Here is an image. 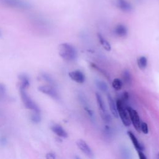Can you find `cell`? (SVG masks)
Masks as SVG:
<instances>
[{
	"instance_id": "obj_1",
	"label": "cell",
	"mask_w": 159,
	"mask_h": 159,
	"mask_svg": "<svg viewBox=\"0 0 159 159\" xmlns=\"http://www.w3.org/2000/svg\"><path fill=\"white\" fill-rule=\"evenodd\" d=\"M58 54L64 60L72 62L77 57V51L75 47L69 43H62L58 47Z\"/></svg>"
},
{
	"instance_id": "obj_2",
	"label": "cell",
	"mask_w": 159,
	"mask_h": 159,
	"mask_svg": "<svg viewBox=\"0 0 159 159\" xmlns=\"http://www.w3.org/2000/svg\"><path fill=\"white\" fill-rule=\"evenodd\" d=\"M0 5L19 10H28L31 8V3L26 0H0Z\"/></svg>"
},
{
	"instance_id": "obj_3",
	"label": "cell",
	"mask_w": 159,
	"mask_h": 159,
	"mask_svg": "<svg viewBox=\"0 0 159 159\" xmlns=\"http://www.w3.org/2000/svg\"><path fill=\"white\" fill-rule=\"evenodd\" d=\"M116 103L118 116L121 118V121L123 122V123L125 126L126 127L130 126L131 124V122L127 110V108L126 106H125L123 100L120 99H117Z\"/></svg>"
},
{
	"instance_id": "obj_4",
	"label": "cell",
	"mask_w": 159,
	"mask_h": 159,
	"mask_svg": "<svg viewBox=\"0 0 159 159\" xmlns=\"http://www.w3.org/2000/svg\"><path fill=\"white\" fill-rule=\"evenodd\" d=\"M20 95H21V100L24 105V106L35 113H41V109H40L38 105L32 100L31 98L28 94L26 90L19 89Z\"/></svg>"
},
{
	"instance_id": "obj_5",
	"label": "cell",
	"mask_w": 159,
	"mask_h": 159,
	"mask_svg": "<svg viewBox=\"0 0 159 159\" xmlns=\"http://www.w3.org/2000/svg\"><path fill=\"white\" fill-rule=\"evenodd\" d=\"M126 108H127V110L129 114V116L131 123L132 124L133 126L134 127L135 129L137 131H138L139 132H141L140 126H141V121L138 113L130 106H127Z\"/></svg>"
},
{
	"instance_id": "obj_6",
	"label": "cell",
	"mask_w": 159,
	"mask_h": 159,
	"mask_svg": "<svg viewBox=\"0 0 159 159\" xmlns=\"http://www.w3.org/2000/svg\"><path fill=\"white\" fill-rule=\"evenodd\" d=\"M39 91L42 92L44 94H46V95H48L50 98L58 100L60 98L59 94L57 92L56 88L55 87L52 86L50 85H42L40 86L38 88Z\"/></svg>"
},
{
	"instance_id": "obj_7",
	"label": "cell",
	"mask_w": 159,
	"mask_h": 159,
	"mask_svg": "<svg viewBox=\"0 0 159 159\" xmlns=\"http://www.w3.org/2000/svg\"><path fill=\"white\" fill-rule=\"evenodd\" d=\"M76 146L86 156L90 158H93L94 157V153L91 149V147L88 146V144L84 141L83 140H79L76 142Z\"/></svg>"
},
{
	"instance_id": "obj_8",
	"label": "cell",
	"mask_w": 159,
	"mask_h": 159,
	"mask_svg": "<svg viewBox=\"0 0 159 159\" xmlns=\"http://www.w3.org/2000/svg\"><path fill=\"white\" fill-rule=\"evenodd\" d=\"M68 76L73 81L77 83L83 84L85 82V75L80 70H77L72 71L69 72Z\"/></svg>"
},
{
	"instance_id": "obj_9",
	"label": "cell",
	"mask_w": 159,
	"mask_h": 159,
	"mask_svg": "<svg viewBox=\"0 0 159 159\" xmlns=\"http://www.w3.org/2000/svg\"><path fill=\"white\" fill-rule=\"evenodd\" d=\"M51 130L55 133L57 135L60 137L67 138L68 137V134L66 131L61 126L58 124H54L51 126Z\"/></svg>"
},
{
	"instance_id": "obj_10",
	"label": "cell",
	"mask_w": 159,
	"mask_h": 159,
	"mask_svg": "<svg viewBox=\"0 0 159 159\" xmlns=\"http://www.w3.org/2000/svg\"><path fill=\"white\" fill-rule=\"evenodd\" d=\"M128 134L131 139V142H132L135 149H136V150H142L143 151L144 150V146L140 143V142H139L138 141L137 138L135 137V135H134V134L132 132V131H128Z\"/></svg>"
},
{
	"instance_id": "obj_11",
	"label": "cell",
	"mask_w": 159,
	"mask_h": 159,
	"mask_svg": "<svg viewBox=\"0 0 159 159\" xmlns=\"http://www.w3.org/2000/svg\"><path fill=\"white\" fill-rule=\"evenodd\" d=\"M107 99H108V102L109 104V107L112 115L114 117L118 118L119 116H118V113H117V106H116V103L114 102L113 98L109 94H108Z\"/></svg>"
},
{
	"instance_id": "obj_12",
	"label": "cell",
	"mask_w": 159,
	"mask_h": 159,
	"mask_svg": "<svg viewBox=\"0 0 159 159\" xmlns=\"http://www.w3.org/2000/svg\"><path fill=\"white\" fill-rule=\"evenodd\" d=\"M19 89L26 90L30 86V82L29 77L25 74H21L19 76Z\"/></svg>"
},
{
	"instance_id": "obj_13",
	"label": "cell",
	"mask_w": 159,
	"mask_h": 159,
	"mask_svg": "<svg viewBox=\"0 0 159 159\" xmlns=\"http://www.w3.org/2000/svg\"><path fill=\"white\" fill-rule=\"evenodd\" d=\"M114 32L115 35H116L117 37H123L127 35L128 30H127V28L124 26L119 25L115 28Z\"/></svg>"
},
{
	"instance_id": "obj_14",
	"label": "cell",
	"mask_w": 159,
	"mask_h": 159,
	"mask_svg": "<svg viewBox=\"0 0 159 159\" xmlns=\"http://www.w3.org/2000/svg\"><path fill=\"white\" fill-rule=\"evenodd\" d=\"M98 37L99 39V41L100 44L103 46V47L107 51H110L111 50V46L109 43L107 41V40L100 34H98Z\"/></svg>"
},
{
	"instance_id": "obj_15",
	"label": "cell",
	"mask_w": 159,
	"mask_h": 159,
	"mask_svg": "<svg viewBox=\"0 0 159 159\" xmlns=\"http://www.w3.org/2000/svg\"><path fill=\"white\" fill-rule=\"evenodd\" d=\"M40 78H41L42 80H43L44 81H45L48 85H50L55 87H56V83L55 80L50 75L46 73H43L40 75Z\"/></svg>"
},
{
	"instance_id": "obj_16",
	"label": "cell",
	"mask_w": 159,
	"mask_h": 159,
	"mask_svg": "<svg viewBox=\"0 0 159 159\" xmlns=\"http://www.w3.org/2000/svg\"><path fill=\"white\" fill-rule=\"evenodd\" d=\"M95 96H96V102L98 103L99 111H106L105 102L103 101L102 97L101 96V95L99 94L98 93H95Z\"/></svg>"
},
{
	"instance_id": "obj_17",
	"label": "cell",
	"mask_w": 159,
	"mask_h": 159,
	"mask_svg": "<svg viewBox=\"0 0 159 159\" xmlns=\"http://www.w3.org/2000/svg\"><path fill=\"white\" fill-rule=\"evenodd\" d=\"M119 151H120V154L123 158L129 159L131 158V153L130 150L126 146H121L120 149H119Z\"/></svg>"
},
{
	"instance_id": "obj_18",
	"label": "cell",
	"mask_w": 159,
	"mask_h": 159,
	"mask_svg": "<svg viewBox=\"0 0 159 159\" xmlns=\"http://www.w3.org/2000/svg\"><path fill=\"white\" fill-rule=\"evenodd\" d=\"M123 82L127 85H131L132 82V78L131 72L127 69L125 70L123 73Z\"/></svg>"
},
{
	"instance_id": "obj_19",
	"label": "cell",
	"mask_w": 159,
	"mask_h": 159,
	"mask_svg": "<svg viewBox=\"0 0 159 159\" xmlns=\"http://www.w3.org/2000/svg\"><path fill=\"white\" fill-rule=\"evenodd\" d=\"M137 65L141 70H144L147 66V58L145 56H141L137 59Z\"/></svg>"
},
{
	"instance_id": "obj_20",
	"label": "cell",
	"mask_w": 159,
	"mask_h": 159,
	"mask_svg": "<svg viewBox=\"0 0 159 159\" xmlns=\"http://www.w3.org/2000/svg\"><path fill=\"white\" fill-rule=\"evenodd\" d=\"M99 114H100V116L102 118L103 121L106 124H109L112 122V117L106 111H99Z\"/></svg>"
},
{
	"instance_id": "obj_21",
	"label": "cell",
	"mask_w": 159,
	"mask_h": 159,
	"mask_svg": "<svg viewBox=\"0 0 159 159\" xmlns=\"http://www.w3.org/2000/svg\"><path fill=\"white\" fill-rule=\"evenodd\" d=\"M95 84H96V86L98 87V88L99 90H101L103 92L108 91V85L104 81L99 80H96Z\"/></svg>"
},
{
	"instance_id": "obj_22",
	"label": "cell",
	"mask_w": 159,
	"mask_h": 159,
	"mask_svg": "<svg viewBox=\"0 0 159 159\" xmlns=\"http://www.w3.org/2000/svg\"><path fill=\"white\" fill-rule=\"evenodd\" d=\"M103 135L106 140H111V139L113 138V132L112 129L108 125L105 126V127L103 130Z\"/></svg>"
},
{
	"instance_id": "obj_23",
	"label": "cell",
	"mask_w": 159,
	"mask_h": 159,
	"mask_svg": "<svg viewBox=\"0 0 159 159\" xmlns=\"http://www.w3.org/2000/svg\"><path fill=\"white\" fill-rule=\"evenodd\" d=\"M112 86L116 90H120L123 86V82L119 78H115L112 82Z\"/></svg>"
},
{
	"instance_id": "obj_24",
	"label": "cell",
	"mask_w": 159,
	"mask_h": 159,
	"mask_svg": "<svg viewBox=\"0 0 159 159\" xmlns=\"http://www.w3.org/2000/svg\"><path fill=\"white\" fill-rule=\"evenodd\" d=\"M84 108H85V110L86 113L88 114V116L90 117V119H91L92 121H95L94 113L93 111L91 109V108L90 107V106H89L88 105H85V106H84Z\"/></svg>"
},
{
	"instance_id": "obj_25",
	"label": "cell",
	"mask_w": 159,
	"mask_h": 159,
	"mask_svg": "<svg viewBox=\"0 0 159 159\" xmlns=\"http://www.w3.org/2000/svg\"><path fill=\"white\" fill-rule=\"evenodd\" d=\"M41 120V113H32V114L31 116V121L34 123H39Z\"/></svg>"
},
{
	"instance_id": "obj_26",
	"label": "cell",
	"mask_w": 159,
	"mask_h": 159,
	"mask_svg": "<svg viewBox=\"0 0 159 159\" xmlns=\"http://www.w3.org/2000/svg\"><path fill=\"white\" fill-rule=\"evenodd\" d=\"M140 129H141V132H142L144 134H147L149 133V127L146 123L141 122Z\"/></svg>"
},
{
	"instance_id": "obj_27",
	"label": "cell",
	"mask_w": 159,
	"mask_h": 159,
	"mask_svg": "<svg viewBox=\"0 0 159 159\" xmlns=\"http://www.w3.org/2000/svg\"><path fill=\"white\" fill-rule=\"evenodd\" d=\"M6 95V88L3 84L0 83V97L3 98Z\"/></svg>"
},
{
	"instance_id": "obj_28",
	"label": "cell",
	"mask_w": 159,
	"mask_h": 159,
	"mask_svg": "<svg viewBox=\"0 0 159 159\" xmlns=\"http://www.w3.org/2000/svg\"><path fill=\"white\" fill-rule=\"evenodd\" d=\"M139 158L140 159H147V157L145 155V154L143 153V151L142 150H137Z\"/></svg>"
},
{
	"instance_id": "obj_29",
	"label": "cell",
	"mask_w": 159,
	"mask_h": 159,
	"mask_svg": "<svg viewBox=\"0 0 159 159\" xmlns=\"http://www.w3.org/2000/svg\"><path fill=\"white\" fill-rule=\"evenodd\" d=\"M46 158H49V159H55L56 158V156L54 153L50 152L46 155Z\"/></svg>"
},
{
	"instance_id": "obj_30",
	"label": "cell",
	"mask_w": 159,
	"mask_h": 159,
	"mask_svg": "<svg viewBox=\"0 0 159 159\" xmlns=\"http://www.w3.org/2000/svg\"><path fill=\"white\" fill-rule=\"evenodd\" d=\"M129 97V93H128L127 91H125V92L123 93V100H125V101L128 100Z\"/></svg>"
},
{
	"instance_id": "obj_31",
	"label": "cell",
	"mask_w": 159,
	"mask_h": 159,
	"mask_svg": "<svg viewBox=\"0 0 159 159\" xmlns=\"http://www.w3.org/2000/svg\"><path fill=\"white\" fill-rule=\"evenodd\" d=\"M2 30L0 29V37L2 36Z\"/></svg>"
}]
</instances>
